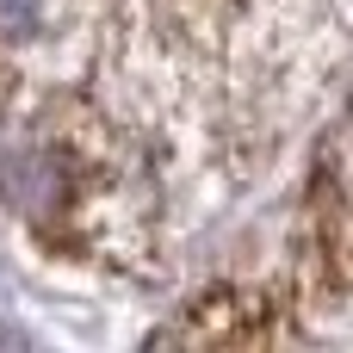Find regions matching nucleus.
Here are the masks:
<instances>
[{
  "label": "nucleus",
  "instance_id": "f257e3e1",
  "mask_svg": "<svg viewBox=\"0 0 353 353\" xmlns=\"http://www.w3.org/2000/svg\"><path fill=\"white\" fill-rule=\"evenodd\" d=\"M0 180H6V192H12V205H25L31 217H43V211L62 199V174L50 168V155H31V149H12L6 168H0Z\"/></svg>",
  "mask_w": 353,
  "mask_h": 353
},
{
  "label": "nucleus",
  "instance_id": "f03ea898",
  "mask_svg": "<svg viewBox=\"0 0 353 353\" xmlns=\"http://www.w3.org/2000/svg\"><path fill=\"white\" fill-rule=\"evenodd\" d=\"M37 19H43V0H0V43L31 37V31H37Z\"/></svg>",
  "mask_w": 353,
  "mask_h": 353
}]
</instances>
